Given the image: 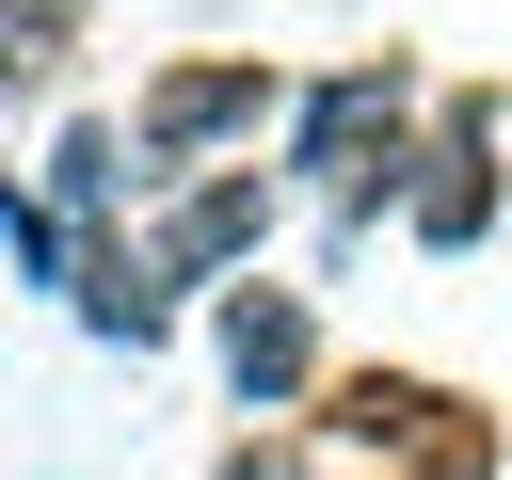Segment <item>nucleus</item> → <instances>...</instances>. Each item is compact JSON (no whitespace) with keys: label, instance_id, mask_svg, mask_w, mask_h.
I'll list each match as a JSON object with an SVG mask.
<instances>
[{"label":"nucleus","instance_id":"f257e3e1","mask_svg":"<svg viewBox=\"0 0 512 480\" xmlns=\"http://www.w3.org/2000/svg\"><path fill=\"white\" fill-rule=\"evenodd\" d=\"M272 128V64L256 48H208V64H160L128 96V160H208V144H256Z\"/></svg>","mask_w":512,"mask_h":480},{"label":"nucleus","instance_id":"9d476101","mask_svg":"<svg viewBox=\"0 0 512 480\" xmlns=\"http://www.w3.org/2000/svg\"><path fill=\"white\" fill-rule=\"evenodd\" d=\"M0 240H16V272H64V288H80V240H64L48 192H0Z\"/></svg>","mask_w":512,"mask_h":480},{"label":"nucleus","instance_id":"9b49d317","mask_svg":"<svg viewBox=\"0 0 512 480\" xmlns=\"http://www.w3.org/2000/svg\"><path fill=\"white\" fill-rule=\"evenodd\" d=\"M224 480H272V464H256V448H240V464H224Z\"/></svg>","mask_w":512,"mask_h":480},{"label":"nucleus","instance_id":"0eeeda50","mask_svg":"<svg viewBox=\"0 0 512 480\" xmlns=\"http://www.w3.org/2000/svg\"><path fill=\"white\" fill-rule=\"evenodd\" d=\"M80 320H96L112 352H160V336H176V288L144 272V240H96V256H80Z\"/></svg>","mask_w":512,"mask_h":480},{"label":"nucleus","instance_id":"7ed1b4c3","mask_svg":"<svg viewBox=\"0 0 512 480\" xmlns=\"http://www.w3.org/2000/svg\"><path fill=\"white\" fill-rule=\"evenodd\" d=\"M256 240H272V176H256V160H224V176H192V192L160 208L144 272H160V288H208V272H240Z\"/></svg>","mask_w":512,"mask_h":480},{"label":"nucleus","instance_id":"39448f33","mask_svg":"<svg viewBox=\"0 0 512 480\" xmlns=\"http://www.w3.org/2000/svg\"><path fill=\"white\" fill-rule=\"evenodd\" d=\"M400 208H416V240H448V256L496 224V112H480V96L432 128V176H400Z\"/></svg>","mask_w":512,"mask_h":480},{"label":"nucleus","instance_id":"20e7f679","mask_svg":"<svg viewBox=\"0 0 512 480\" xmlns=\"http://www.w3.org/2000/svg\"><path fill=\"white\" fill-rule=\"evenodd\" d=\"M224 384L256 400V416H288L304 384H320V320H304V288H224Z\"/></svg>","mask_w":512,"mask_h":480},{"label":"nucleus","instance_id":"1a4fd4ad","mask_svg":"<svg viewBox=\"0 0 512 480\" xmlns=\"http://www.w3.org/2000/svg\"><path fill=\"white\" fill-rule=\"evenodd\" d=\"M48 176H64V208H112L144 160H128V128H64V144H48Z\"/></svg>","mask_w":512,"mask_h":480},{"label":"nucleus","instance_id":"6e6552de","mask_svg":"<svg viewBox=\"0 0 512 480\" xmlns=\"http://www.w3.org/2000/svg\"><path fill=\"white\" fill-rule=\"evenodd\" d=\"M64 32H80V0H0V112H16V96H48Z\"/></svg>","mask_w":512,"mask_h":480},{"label":"nucleus","instance_id":"423d86ee","mask_svg":"<svg viewBox=\"0 0 512 480\" xmlns=\"http://www.w3.org/2000/svg\"><path fill=\"white\" fill-rule=\"evenodd\" d=\"M432 416H448V384H416V368H336L320 384V432H352V448H432Z\"/></svg>","mask_w":512,"mask_h":480},{"label":"nucleus","instance_id":"f03ea898","mask_svg":"<svg viewBox=\"0 0 512 480\" xmlns=\"http://www.w3.org/2000/svg\"><path fill=\"white\" fill-rule=\"evenodd\" d=\"M400 112H416V64H400V48H368V64H336V80L288 112V160L352 192V176H384V160H400Z\"/></svg>","mask_w":512,"mask_h":480}]
</instances>
